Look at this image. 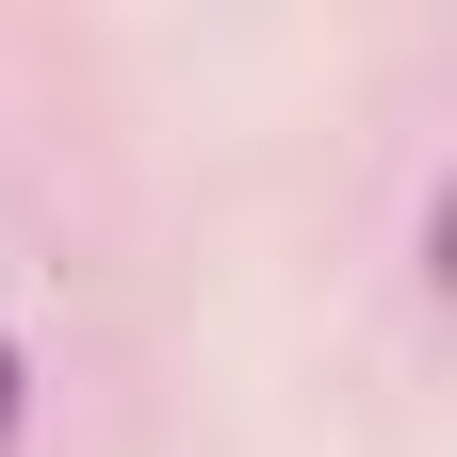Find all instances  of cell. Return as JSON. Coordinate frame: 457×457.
<instances>
[{
    "label": "cell",
    "instance_id": "1",
    "mask_svg": "<svg viewBox=\"0 0 457 457\" xmlns=\"http://www.w3.org/2000/svg\"><path fill=\"white\" fill-rule=\"evenodd\" d=\"M0 441H17V343H0Z\"/></svg>",
    "mask_w": 457,
    "mask_h": 457
}]
</instances>
